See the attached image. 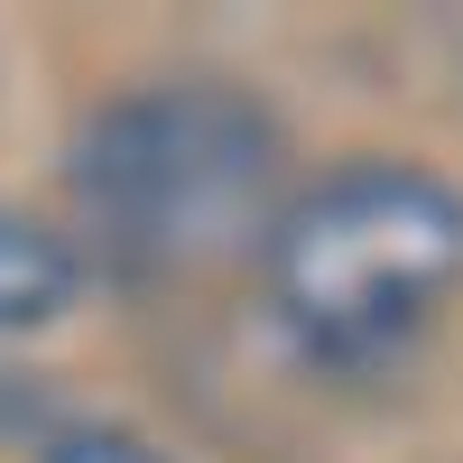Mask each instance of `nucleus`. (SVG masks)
<instances>
[{
	"mask_svg": "<svg viewBox=\"0 0 463 463\" xmlns=\"http://www.w3.org/2000/svg\"><path fill=\"white\" fill-rule=\"evenodd\" d=\"M74 204L111 269L176 279L260 250L279 222V121L232 84H148L102 102L74 139Z\"/></svg>",
	"mask_w": 463,
	"mask_h": 463,
	"instance_id": "f257e3e1",
	"label": "nucleus"
},
{
	"mask_svg": "<svg viewBox=\"0 0 463 463\" xmlns=\"http://www.w3.org/2000/svg\"><path fill=\"white\" fill-rule=\"evenodd\" d=\"M260 269L316 362H390L463 288V185L417 158H353L279 204Z\"/></svg>",
	"mask_w": 463,
	"mask_h": 463,
	"instance_id": "f03ea898",
	"label": "nucleus"
},
{
	"mask_svg": "<svg viewBox=\"0 0 463 463\" xmlns=\"http://www.w3.org/2000/svg\"><path fill=\"white\" fill-rule=\"evenodd\" d=\"M74 288H84V250H74V232L37 222L19 204H0V334H37L56 325Z\"/></svg>",
	"mask_w": 463,
	"mask_h": 463,
	"instance_id": "7ed1b4c3",
	"label": "nucleus"
},
{
	"mask_svg": "<svg viewBox=\"0 0 463 463\" xmlns=\"http://www.w3.org/2000/svg\"><path fill=\"white\" fill-rule=\"evenodd\" d=\"M37 463H167L158 445H139L130 427H56L37 445Z\"/></svg>",
	"mask_w": 463,
	"mask_h": 463,
	"instance_id": "20e7f679",
	"label": "nucleus"
}]
</instances>
